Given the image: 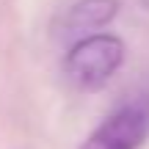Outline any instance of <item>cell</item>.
I'll use <instances>...</instances> for the list:
<instances>
[{"label":"cell","instance_id":"obj_1","mask_svg":"<svg viewBox=\"0 0 149 149\" xmlns=\"http://www.w3.org/2000/svg\"><path fill=\"white\" fill-rule=\"evenodd\" d=\"M124 64V42L113 33H91L72 44L64 58V77L77 91H100Z\"/></svg>","mask_w":149,"mask_h":149},{"label":"cell","instance_id":"obj_2","mask_svg":"<svg viewBox=\"0 0 149 149\" xmlns=\"http://www.w3.org/2000/svg\"><path fill=\"white\" fill-rule=\"evenodd\" d=\"M149 138V111L144 105H124L102 119L77 149H141Z\"/></svg>","mask_w":149,"mask_h":149},{"label":"cell","instance_id":"obj_3","mask_svg":"<svg viewBox=\"0 0 149 149\" xmlns=\"http://www.w3.org/2000/svg\"><path fill=\"white\" fill-rule=\"evenodd\" d=\"M122 11V0H74L61 17L66 36H91V31L108 28Z\"/></svg>","mask_w":149,"mask_h":149}]
</instances>
